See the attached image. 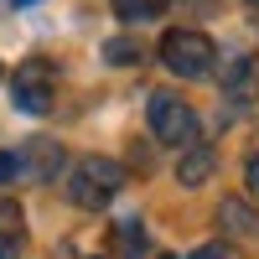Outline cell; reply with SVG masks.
I'll return each mask as SVG.
<instances>
[{"label":"cell","mask_w":259,"mask_h":259,"mask_svg":"<svg viewBox=\"0 0 259 259\" xmlns=\"http://www.w3.org/2000/svg\"><path fill=\"white\" fill-rule=\"evenodd\" d=\"M119 187H124V166L109 161V156H83V161H73V171H68V197H73L83 212L109 207V202L119 197Z\"/></svg>","instance_id":"cell-1"},{"label":"cell","mask_w":259,"mask_h":259,"mask_svg":"<svg viewBox=\"0 0 259 259\" xmlns=\"http://www.w3.org/2000/svg\"><path fill=\"white\" fill-rule=\"evenodd\" d=\"M145 119H150V135H156L161 145L171 150H187V145H197V114H192V104L177 99V94H150L145 104Z\"/></svg>","instance_id":"cell-2"},{"label":"cell","mask_w":259,"mask_h":259,"mask_svg":"<svg viewBox=\"0 0 259 259\" xmlns=\"http://www.w3.org/2000/svg\"><path fill=\"white\" fill-rule=\"evenodd\" d=\"M161 62L177 78H207L212 62H218V47H212L207 31H166L161 36Z\"/></svg>","instance_id":"cell-3"},{"label":"cell","mask_w":259,"mask_h":259,"mask_svg":"<svg viewBox=\"0 0 259 259\" xmlns=\"http://www.w3.org/2000/svg\"><path fill=\"white\" fill-rule=\"evenodd\" d=\"M52 89H57L52 68L41 57H31V62H21L16 78H11V104H16L21 114H47L52 109Z\"/></svg>","instance_id":"cell-4"},{"label":"cell","mask_w":259,"mask_h":259,"mask_svg":"<svg viewBox=\"0 0 259 259\" xmlns=\"http://www.w3.org/2000/svg\"><path fill=\"white\" fill-rule=\"evenodd\" d=\"M21 156V177L26 182H52L57 166H62V145L57 140H31L26 150H16Z\"/></svg>","instance_id":"cell-5"},{"label":"cell","mask_w":259,"mask_h":259,"mask_svg":"<svg viewBox=\"0 0 259 259\" xmlns=\"http://www.w3.org/2000/svg\"><path fill=\"white\" fill-rule=\"evenodd\" d=\"M223 94H228L233 104H254V99H259V68H254V57H233V62H228Z\"/></svg>","instance_id":"cell-6"},{"label":"cell","mask_w":259,"mask_h":259,"mask_svg":"<svg viewBox=\"0 0 259 259\" xmlns=\"http://www.w3.org/2000/svg\"><path fill=\"white\" fill-rule=\"evenodd\" d=\"M218 223H223V233H233V239H259V212L249 202H239V197L218 202Z\"/></svg>","instance_id":"cell-7"},{"label":"cell","mask_w":259,"mask_h":259,"mask_svg":"<svg viewBox=\"0 0 259 259\" xmlns=\"http://www.w3.org/2000/svg\"><path fill=\"white\" fill-rule=\"evenodd\" d=\"M212 171H218V156H212L207 145H187L182 150V166H177V182L182 187H202Z\"/></svg>","instance_id":"cell-8"},{"label":"cell","mask_w":259,"mask_h":259,"mask_svg":"<svg viewBox=\"0 0 259 259\" xmlns=\"http://www.w3.org/2000/svg\"><path fill=\"white\" fill-rule=\"evenodd\" d=\"M114 16L130 21V26H145V21L166 16V0H114Z\"/></svg>","instance_id":"cell-9"},{"label":"cell","mask_w":259,"mask_h":259,"mask_svg":"<svg viewBox=\"0 0 259 259\" xmlns=\"http://www.w3.org/2000/svg\"><path fill=\"white\" fill-rule=\"evenodd\" d=\"M104 52H109V62H119V68H124V62H140V47H135V41H109Z\"/></svg>","instance_id":"cell-10"},{"label":"cell","mask_w":259,"mask_h":259,"mask_svg":"<svg viewBox=\"0 0 259 259\" xmlns=\"http://www.w3.org/2000/svg\"><path fill=\"white\" fill-rule=\"evenodd\" d=\"M114 239H119L124 249H145V228H140V223H119V228H114Z\"/></svg>","instance_id":"cell-11"},{"label":"cell","mask_w":259,"mask_h":259,"mask_svg":"<svg viewBox=\"0 0 259 259\" xmlns=\"http://www.w3.org/2000/svg\"><path fill=\"white\" fill-rule=\"evenodd\" d=\"M21 177V156H16V150H0V187H11Z\"/></svg>","instance_id":"cell-12"},{"label":"cell","mask_w":259,"mask_h":259,"mask_svg":"<svg viewBox=\"0 0 259 259\" xmlns=\"http://www.w3.org/2000/svg\"><path fill=\"white\" fill-rule=\"evenodd\" d=\"M0 233H21V207L16 202H0Z\"/></svg>","instance_id":"cell-13"},{"label":"cell","mask_w":259,"mask_h":259,"mask_svg":"<svg viewBox=\"0 0 259 259\" xmlns=\"http://www.w3.org/2000/svg\"><path fill=\"white\" fill-rule=\"evenodd\" d=\"M192 259H228V244H202Z\"/></svg>","instance_id":"cell-14"},{"label":"cell","mask_w":259,"mask_h":259,"mask_svg":"<svg viewBox=\"0 0 259 259\" xmlns=\"http://www.w3.org/2000/svg\"><path fill=\"white\" fill-rule=\"evenodd\" d=\"M244 182H249V192L259 197V156H249V166H244Z\"/></svg>","instance_id":"cell-15"},{"label":"cell","mask_w":259,"mask_h":259,"mask_svg":"<svg viewBox=\"0 0 259 259\" xmlns=\"http://www.w3.org/2000/svg\"><path fill=\"white\" fill-rule=\"evenodd\" d=\"M0 259H16V233H0Z\"/></svg>","instance_id":"cell-16"},{"label":"cell","mask_w":259,"mask_h":259,"mask_svg":"<svg viewBox=\"0 0 259 259\" xmlns=\"http://www.w3.org/2000/svg\"><path fill=\"white\" fill-rule=\"evenodd\" d=\"M21 6H26V0H21Z\"/></svg>","instance_id":"cell-17"},{"label":"cell","mask_w":259,"mask_h":259,"mask_svg":"<svg viewBox=\"0 0 259 259\" xmlns=\"http://www.w3.org/2000/svg\"><path fill=\"white\" fill-rule=\"evenodd\" d=\"M254 6H259V0H254Z\"/></svg>","instance_id":"cell-18"},{"label":"cell","mask_w":259,"mask_h":259,"mask_svg":"<svg viewBox=\"0 0 259 259\" xmlns=\"http://www.w3.org/2000/svg\"><path fill=\"white\" fill-rule=\"evenodd\" d=\"M166 259H171V254H166Z\"/></svg>","instance_id":"cell-19"}]
</instances>
